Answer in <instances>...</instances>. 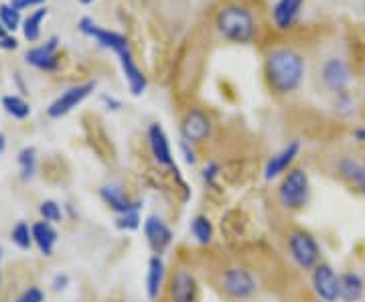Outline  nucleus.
<instances>
[{"label":"nucleus","mask_w":365,"mask_h":302,"mask_svg":"<svg viewBox=\"0 0 365 302\" xmlns=\"http://www.w3.org/2000/svg\"><path fill=\"white\" fill-rule=\"evenodd\" d=\"M304 59L299 51L290 47H276L266 53L264 61V76L270 90L280 95L297 92L304 79Z\"/></svg>","instance_id":"f257e3e1"},{"label":"nucleus","mask_w":365,"mask_h":302,"mask_svg":"<svg viewBox=\"0 0 365 302\" xmlns=\"http://www.w3.org/2000/svg\"><path fill=\"white\" fill-rule=\"evenodd\" d=\"M215 26L223 39L246 45L256 37V21L250 9L242 4H225L217 11Z\"/></svg>","instance_id":"f03ea898"},{"label":"nucleus","mask_w":365,"mask_h":302,"mask_svg":"<svg viewBox=\"0 0 365 302\" xmlns=\"http://www.w3.org/2000/svg\"><path fill=\"white\" fill-rule=\"evenodd\" d=\"M311 197V183L304 169H290L278 184V201L287 211H300Z\"/></svg>","instance_id":"7ed1b4c3"},{"label":"nucleus","mask_w":365,"mask_h":302,"mask_svg":"<svg viewBox=\"0 0 365 302\" xmlns=\"http://www.w3.org/2000/svg\"><path fill=\"white\" fill-rule=\"evenodd\" d=\"M287 244L292 262L297 264L300 270L313 272L314 268L321 264V248H319L313 234H309L304 229H297L288 236Z\"/></svg>","instance_id":"20e7f679"},{"label":"nucleus","mask_w":365,"mask_h":302,"mask_svg":"<svg viewBox=\"0 0 365 302\" xmlns=\"http://www.w3.org/2000/svg\"><path fill=\"white\" fill-rule=\"evenodd\" d=\"M222 288L223 292L234 298V301H248L256 294L258 284L256 278L244 266H230L227 270H223L222 274Z\"/></svg>","instance_id":"39448f33"},{"label":"nucleus","mask_w":365,"mask_h":302,"mask_svg":"<svg viewBox=\"0 0 365 302\" xmlns=\"http://www.w3.org/2000/svg\"><path fill=\"white\" fill-rule=\"evenodd\" d=\"M78 28L83 33V35H88L91 39H96V43L100 45V47H104V49H110V51L118 53L126 51V49H130V43L128 39L124 37V35H120L116 31H108V28H102V26H98L93 21H91L90 16H83V19H79Z\"/></svg>","instance_id":"423d86ee"},{"label":"nucleus","mask_w":365,"mask_h":302,"mask_svg":"<svg viewBox=\"0 0 365 302\" xmlns=\"http://www.w3.org/2000/svg\"><path fill=\"white\" fill-rule=\"evenodd\" d=\"M96 90V83L93 81H88V83H79V85H73L69 88L61 95H57L53 100L49 108H47V114L49 118H63L69 112H73L91 92Z\"/></svg>","instance_id":"0eeeda50"},{"label":"nucleus","mask_w":365,"mask_h":302,"mask_svg":"<svg viewBox=\"0 0 365 302\" xmlns=\"http://www.w3.org/2000/svg\"><path fill=\"white\" fill-rule=\"evenodd\" d=\"M211 130H213V122L199 108H191L181 122V138L191 145L207 140L211 136Z\"/></svg>","instance_id":"6e6552de"},{"label":"nucleus","mask_w":365,"mask_h":302,"mask_svg":"<svg viewBox=\"0 0 365 302\" xmlns=\"http://www.w3.org/2000/svg\"><path fill=\"white\" fill-rule=\"evenodd\" d=\"M143 231L148 248L153 250V256H163L170 248L173 237H175L167 222L163 217H158V215L146 217V222L143 224Z\"/></svg>","instance_id":"1a4fd4ad"},{"label":"nucleus","mask_w":365,"mask_h":302,"mask_svg":"<svg viewBox=\"0 0 365 302\" xmlns=\"http://www.w3.org/2000/svg\"><path fill=\"white\" fill-rule=\"evenodd\" d=\"M313 288L319 296V301H339V276L329 264H319L313 270Z\"/></svg>","instance_id":"9d476101"},{"label":"nucleus","mask_w":365,"mask_h":302,"mask_svg":"<svg viewBox=\"0 0 365 302\" xmlns=\"http://www.w3.org/2000/svg\"><path fill=\"white\" fill-rule=\"evenodd\" d=\"M146 138H148L150 155L155 158V162L173 171L177 165H175V158H173L169 136H167V132L163 130V126L160 124H150L148 132H146Z\"/></svg>","instance_id":"9b49d317"},{"label":"nucleus","mask_w":365,"mask_h":302,"mask_svg":"<svg viewBox=\"0 0 365 302\" xmlns=\"http://www.w3.org/2000/svg\"><path fill=\"white\" fill-rule=\"evenodd\" d=\"M100 199L116 215H124V213H130V211H140V207H143V201H134V199L128 197L124 187L118 183H108L104 187H100Z\"/></svg>","instance_id":"f8f14e48"},{"label":"nucleus","mask_w":365,"mask_h":302,"mask_svg":"<svg viewBox=\"0 0 365 302\" xmlns=\"http://www.w3.org/2000/svg\"><path fill=\"white\" fill-rule=\"evenodd\" d=\"M59 39L51 37L45 45L39 47H31L25 53V61L31 67L39 69V71H55L59 67Z\"/></svg>","instance_id":"ddd939ff"},{"label":"nucleus","mask_w":365,"mask_h":302,"mask_svg":"<svg viewBox=\"0 0 365 302\" xmlns=\"http://www.w3.org/2000/svg\"><path fill=\"white\" fill-rule=\"evenodd\" d=\"M299 155H300L299 140L288 142L280 152H276V155L266 162V167H264V181H268V183H270V181L278 179V177H284V175L290 171L292 162L297 160Z\"/></svg>","instance_id":"4468645a"},{"label":"nucleus","mask_w":365,"mask_h":302,"mask_svg":"<svg viewBox=\"0 0 365 302\" xmlns=\"http://www.w3.org/2000/svg\"><path fill=\"white\" fill-rule=\"evenodd\" d=\"M321 76H323V83L327 85V90L335 93L347 92V85L351 83V69L339 57L327 59Z\"/></svg>","instance_id":"2eb2a0df"},{"label":"nucleus","mask_w":365,"mask_h":302,"mask_svg":"<svg viewBox=\"0 0 365 302\" xmlns=\"http://www.w3.org/2000/svg\"><path fill=\"white\" fill-rule=\"evenodd\" d=\"M199 286L197 278L189 270H179L170 280L169 301L170 302H197Z\"/></svg>","instance_id":"dca6fc26"},{"label":"nucleus","mask_w":365,"mask_h":302,"mask_svg":"<svg viewBox=\"0 0 365 302\" xmlns=\"http://www.w3.org/2000/svg\"><path fill=\"white\" fill-rule=\"evenodd\" d=\"M118 59H120V66H122V71H124V78H126V83H128V90H130L132 95H136V98L143 95L146 92V88H148V79L143 73V69L136 66L130 49L118 53Z\"/></svg>","instance_id":"f3484780"},{"label":"nucleus","mask_w":365,"mask_h":302,"mask_svg":"<svg viewBox=\"0 0 365 302\" xmlns=\"http://www.w3.org/2000/svg\"><path fill=\"white\" fill-rule=\"evenodd\" d=\"M304 0H278L272 9V21L278 31H288L299 21Z\"/></svg>","instance_id":"a211bd4d"},{"label":"nucleus","mask_w":365,"mask_h":302,"mask_svg":"<svg viewBox=\"0 0 365 302\" xmlns=\"http://www.w3.org/2000/svg\"><path fill=\"white\" fill-rule=\"evenodd\" d=\"M165 284V260L163 256H153L146 270V296L148 301H157Z\"/></svg>","instance_id":"6ab92c4d"},{"label":"nucleus","mask_w":365,"mask_h":302,"mask_svg":"<svg viewBox=\"0 0 365 302\" xmlns=\"http://www.w3.org/2000/svg\"><path fill=\"white\" fill-rule=\"evenodd\" d=\"M339 169V175L347 181L349 184H353L359 193L365 195V165L359 162L357 158L351 157H343L337 165Z\"/></svg>","instance_id":"aec40b11"},{"label":"nucleus","mask_w":365,"mask_h":302,"mask_svg":"<svg viewBox=\"0 0 365 302\" xmlns=\"http://www.w3.org/2000/svg\"><path fill=\"white\" fill-rule=\"evenodd\" d=\"M365 294L364 278L357 272H345L339 276V301L359 302Z\"/></svg>","instance_id":"412c9836"},{"label":"nucleus","mask_w":365,"mask_h":302,"mask_svg":"<svg viewBox=\"0 0 365 302\" xmlns=\"http://www.w3.org/2000/svg\"><path fill=\"white\" fill-rule=\"evenodd\" d=\"M33 227V241H35V246L39 248V251L43 256H51L53 248H55V244H57V231H55V227L49 222H37L35 225H31Z\"/></svg>","instance_id":"4be33fe9"},{"label":"nucleus","mask_w":365,"mask_h":302,"mask_svg":"<svg viewBox=\"0 0 365 302\" xmlns=\"http://www.w3.org/2000/svg\"><path fill=\"white\" fill-rule=\"evenodd\" d=\"M47 14H49V9L47 6H39L37 11H33V13L26 16L25 21H23V35H25V39L29 43H35V41H39L41 37V25H43V21L47 19Z\"/></svg>","instance_id":"5701e85b"},{"label":"nucleus","mask_w":365,"mask_h":302,"mask_svg":"<svg viewBox=\"0 0 365 302\" xmlns=\"http://www.w3.org/2000/svg\"><path fill=\"white\" fill-rule=\"evenodd\" d=\"M191 234L199 246H209L213 239V224L207 215H197L191 222Z\"/></svg>","instance_id":"b1692460"},{"label":"nucleus","mask_w":365,"mask_h":302,"mask_svg":"<svg viewBox=\"0 0 365 302\" xmlns=\"http://www.w3.org/2000/svg\"><path fill=\"white\" fill-rule=\"evenodd\" d=\"M2 108L14 120H26L31 116V105L26 104L21 95H4L2 98Z\"/></svg>","instance_id":"393cba45"},{"label":"nucleus","mask_w":365,"mask_h":302,"mask_svg":"<svg viewBox=\"0 0 365 302\" xmlns=\"http://www.w3.org/2000/svg\"><path fill=\"white\" fill-rule=\"evenodd\" d=\"M19 167H21V179H23V181L33 179V175L37 171V152H35L33 146L23 148V150L19 152Z\"/></svg>","instance_id":"a878e982"},{"label":"nucleus","mask_w":365,"mask_h":302,"mask_svg":"<svg viewBox=\"0 0 365 302\" xmlns=\"http://www.w3.org/2000/svg\"><path fill=\"white\" fill-rule=\"evenodd\" d=\"M11 237H13L14 246L21 248V250H31V246L35 244L33 241V227H29L25 222H19L14 225L13 231H11Z\"/></svg>","instance_id":"bb28decb"},{"label":"nucleus","mask_w":365,"mask_h":302,"mask_svg":"<svg viewBox=\"0 0 365 302\" xmlns=\"http://www.w3.org/2000/svg\"><path fill=\"white\" fill-rule=\"evenodd\" d=\"M0 23L4 25L9 33H13L23 25L21 23V11H16L13 4H0Z\"/></svg>","instance_id":"cd10ccee"},{"label":"nucleus","mask_w":365,"mask_h":302,"mask_svg":"<svg viewBox=\"0 0 365 302\" xmlns=\"http://www.w3.org/2000/svg\"><path fill=\"white\" fill-rule=\"evenodd\" d=\"M39 213L41 217L49 224H57L63 219V211L59 207V203H55V201H43L39 205Z\"/></svg>","instance_id":"c85d7f7f"},{"label":"nucleus","mask_w":365,"mask_h":302,"mask_svg":"<svg viewBox=\"0 0 365 302\" xmlns=\"http://www.w3.org/2000/svg\"><path fill=\"white\" fill-rule=\"evenodd\" d=\"M116 227L120 231H136L140 227V211H130L116 217Z\"/></svg>","instance_id":"c756f323"},{"label":"nucleus","mask_w":365,"mask_h":302,"mask_svg":"<svg viewBox=\"0 0 365 302\" xmlns=\"http://www.w3.org/2000/svg\"><path fill=\"white\" fill-rule=\"evenodd\" d=\"M335 112L341 114V116H351L353 112H355V100H353L349 92H339L335 95Z\"/></svg>","instance_id":"7c9ffc66"},{"label":"nucleus","mask_w":365,"mask_h":302,"mask_svg":"<svg viewBox=\"0 0 365 302\" xmlns=\"http://www.w3.org/2000/svg\"><path fill=\"white\" fill-rule=\"evenodd\" d=\"M220 171H222V167H220V162H215V160H209L207 165L203 167L201 177H203V181H205L207 187H215V181H217V177H220Z\"/></svg>","instance_id":"2f4dec72"},{"label":"nucleus","mask_w":365,"mask_h":302,"mask_svg":"<svg viewBox=\"0 0 365 302\" xmlns=\"http://www.w3.org/2000/svg\"><path fill=\"white\" fill-rule=\"evenodd\" d=\"M43 301H45L43 290L37 288V286H31V288H26L14 302H43Z\"/></svg>","instance_id":"473e14b6"},{"label":"nucleus","mask_w":365,"mask_h":302,"mask_svg":"<svg viewBox=\"0 0 365 302\" xmlns=\"http://www.w3.org/2000/svg\"><path fill=\"white\" fill-rule=\"evenodd\" d=\"M179 148H181V152H182V157H185V162L187 165H197V152L193 150V146H191V142H187V140H182L181 138V142H179Z\"/></svg>","instance_id":"72a5a7b5"},{"label":"nucleus","mask_w":365,"mask_h":302,"mask_svg":"<svg viewBox=\"0 0 365 302\" xmlns=\"http://www.w3.org/2000/svg\"><path fill=\"white\" fill-rule=\"evenodd\" d=\"M100 100H102V104L106 105V110H112V112H118V110L122 108V102H120V100H116L114 95H108V93H104V95H102Z\"/></svg>","instance_id":"f704fd0d"},{"label":"nucleus","mask_w":365,"mask_h":302,"mask_svg":"<svg viewBox=\"0 0 365 302\" xmlns=\"http://www.w3.org/2000/svg\"><path fill=\"white\" fill-rule=\"evenodd\" d=\"M67 284H69V276H67V274H57V276L51 280V286L55 292H59V290H66Z\"/></svg>","instance_id":"c9c22d12"},{"label":"nucleus","mask_w":365,"mask_h":302,"mask_svg":"<svg viewBox=\"0 0 365 302\" xmlns=\"http://www.w3.org/2000/svg\"><path fill=\"white\" fill-rule=\"evenodd\" d=\"M41 2H45V0H11V4L16 11H23V9H29V6H37Z\"/></svg>","instance_id":"e433bc0d"},{"label":"nucleus","mask_w":365,"mask_h":302,"mask_svg":"<svg viewBox=\"0 0 365 302\" xmlns=\"http://www.w3.org/2000/svg\"><path fill=\"white\" fill-rule=\"evenodd\" d=\"M16 47H19V41L14 39L13 35H9V37L0 41V49H4V51H14Z\"/></svg>","instance_id":"4c0bfd02"},{"label":"nucleus","mask_w":365,"mask_h":302,"mask_svg":"<svg viewBox=\"0 0 365 302\" xmlns=\"http://www.w3.org/2000/svg\"><path fill=\"white\" fill-rule=\"evenodd\" d=\"M355 140H357V142H365V124L361 128L355 130Z\"/></svg>","instance_id":"58836bf2"},{"label":"nucleus","mask_w":365,"mask_h":302,"mask_svg":"<svg viewBox=\"0 0 365 302\" xmlns=\"http://www.w3.org/2000/svg\"><path fill=\"white\" fill-rule=\"evenodd\" d=\"M4 37H9V31H6V28H4V25L0 23V41L4 39Z\"/></svg>","instance_id":"ea45409f"},{"label":"nucleus","mask_w":365,"mask_h":302,"mask_svg":"<svg viewBox=\"0 0 365 302\" xmlns=\"http://www.w3.org/2000/svg\"><path fill=\"white\" fill-rule=\"evenodd\" d=\"M4 146H6V140H4V134H0V152H4Z\"/></svg>","instance_id":"a19ab883"},{"label":"nucleus","mask_w":365,"mask_h":302,"mask_svg":"<svg viewBox=\"0 0 365 302\" xmlns=\"http://www.w3.org/2000/svg\"><path fill=\"white\" fill-rule=\"evenodd\" d=\"M0 268H2V248H0ZM0 280H2V270H0Z\"/></svg>","instance_id":"79ce46f5"},{"label":"nucleus","mask_w":365,"mask_h":302,"mask_svg":"<svg viewBox=\"0 0 365 302\" xmlns=\"http://www.w3.org/2000/svg\"><path fill=\"white\" fill-rule=\"evenodd\" d=\"M79 2H81V4H91L93 0H79Z\"/></svg>","instance_id":"37998d69"},{"label":"nucleus","mask_w":365,"mask_h":302,"mask_svg":"<svg viewBox=\"0 0 365 302\" xmlns=\"http://www.w3.org/2000/svg\"><path fill=\"white\" fill-rule=\"evenodd\" d=\"M319 302H323V301H319Z\"/></svg>","instance_id":"c03bdc74"}]
</instances>
